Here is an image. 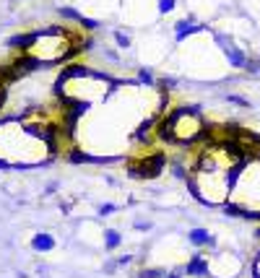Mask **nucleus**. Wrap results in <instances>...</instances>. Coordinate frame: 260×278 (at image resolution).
I'll return each instance as SVG.
<instances>
[{
	"mask_svg": "<svg viewBox=\"0 0 260 278\" xmlns=\"http://www.w3.org/2000/svg\"><path fill=\"white\" fill-rule=\"evenodd\" d=\"M138 84H143V86H154V84H156V81H154V73L146 70V68H141V70H138Z\"/></svg>",
	"mask_w": 260,
	"mask_h": 278,
	"instance_id": "9",
	"label": "nucleus"
},
{
	"mask_svg": "<svg viewBox=\"0 0 260 278\" xmlns=\"http://www.w3.org/2000/svg\"><path fill=\"white\" fill-rule=\"evenodd\" d=\"M187 239H190L195 247H208V244H213V237H211L205 229H193V231L187 234Z\"/></svg>",
	"mask_w": 260,
	"mask_h": 278,
	"instance_id": "7",
	"label": "nucleus"
},
{
	"mask_svg": "<svg viewBox=\"0 0 260 278\" xmlns=\"http://www.w3.org/2000/svg\"><path fill=\"white\" fill-rule=\"evenodd\" d=\"M219 44H221L224 55L229 57V63H232L234 68H244V63H247V55H244V52L237 47L232 39H226V36H219Z\"/></svg>",
	"mask_w": 260,
	"mask_h": 278,
	"instance_id": "3",
	"label": "nucleus"
},
{
	"mask_svg": "<svg viewBox=\"0 0 260 278\" xmlns=\"http://www.w3.org/2000/svg\"><path fill=\"white\" fill-rule=\"evenodd\" d=\"M198 32H205V26L201 24H195L193 18H180V21H174V39L177 42H185L187 36H193Z\"/></svg>",
	"mask_w": 260,
	"mask_h": 278,
	"instance_id": "4",
	"label": "nucleus"
},
{
	"mask_svg": "<svg viewBox=\"0 0 260 278\" xmlns=\"http://www.w3.org/2000/svg\"><path fill=\"white\" fill-rule=\"evenodd\" d=\"M32 247L37 252H50V250H55V237L47 234V231H39V234H34Z\"/></svg>",
	"mask_w": 260,
	"mask_h": 278,
	"instance_id": "6",
	"label": "nucleus"
},
{
	"mask_svg": "<svg viewBox=\"0 0 260 278\" xmlns=\"http://www.w3.org/2000/svg\"><path fill=\"white\" fill-rule=\"evenodd\" d=\"M203 133H205L203 120L198 115V109H193V107L174 109L172 115L164 120V125L159 127V135H162L164 140H172V143H193Z\"/></svg>",
	"mask_w": 260,
	"mask_h": 278,
	"instance_id": "1",
	"label": "nucleus"
},
{
	"mask_svg": "<svg viewBox=\"0 0 260 278\" xmlns=\"http://www.w3.org/2000/svg\"><path fill=\"white\" fill-rule=\"evenodd\" d=\"M114 39H117V47H120V50H128V47H130V36H128V34L114 32Z\"/></svg>",
	"mask_w": 260,
	"mask_h": 278,
	"instance_id": "11",
	"label": "nucleus"
},
{
	"mask_svg": "<svg viewBox=\"0 0 260 278\" xmlns=\"http://www.w3.org/2000/svg\"><path fill=\"white\" fill-rule=\"evenodd\" d=\"M174 5H177V0H159L156 8H159V13H162V16H167V13L174 11Z\"/></svg>",
	"mask_w": 260,
	"mask_h": 278,
	"instance_id": "10",
	"label": "nucleus"
},
{
	"mask_svg": "<svg viewBox=\"0 0 260 278\" xmlns=\"http://www.w3.org/2000/svg\"><path fill=\"white\" fill-rule=\"evenodd\" d=\"M114 211H117L114 203H102V206H99V216H112Z\"/></svg>",
	"mask_w": 260,
	"mask_h": 278,
	"instance_id": "12",
	"label": "nucleus"
},
{
	"mask_svg": "<svg viewBox=\"0 0 260 278\" xmlns=\"http://www.w3.org/2000/svg\"><path fill=\"white\" fill-rule=\"evenodd\" d=\"M164 167H167L164 154L156 151V154H146L138 161H130V174H135V177H156V174H162Z\"/></svg>",
	"mask_w": 260,
	"mask_h": 278,
	"instance_id": "2",
	"label": "nucleus"
},
{
	"mask_svg": "<svg viewBox=\"0 0 260 278\" xmlns=\"http://www.w3.org/2000/svg\"><path fill=\"white\" fill-rule=\"evenodd\" d=\"M185 273L187 276H208V258L205 255H193V258L187 260V265H185Z\"/></svg>",
	"mask_w": 260,
	"mask_h": 278,
	"instance_id": "5",
	"label": "nucleus"
},
{
	"mask_svg": "<svg viewBox=\"0 0 260 278\" xmlns=\"http://www.w3.org/2000/svg\"><path fill=\"white\" fill-rule=\"evenodd\" d=\"M122 244V234L117 229H104V250H117Z\"/></svg>",
	"mask_w": 260,
	"mask_h": 278,
	"instance_id": "8",
	"label": "nucleus"
}]
</instances>
